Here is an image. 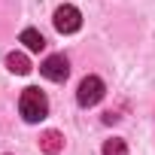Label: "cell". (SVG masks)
<instances>
[{
	"instance_id": "obj_1",
	"label": "cell",
	"mask_w": 155,
	"mask_h": 155,
	"mask_svg": "<svg viewBox=\"0 0 155 155\" xmlns=\"http://www.w3.org/2000/svg\"><path fill=\"white\" fill-rule=\"evenodd\" d=\"M18 113L25 122H40L49 116V101L40 88H25L21 91V101H18Z\"/></svg>"
},
{
	"instance_id": "obj_2",
	"label": "cell",
	"mask_w": 155,
	"mask_h": 155,
	"mask_svg": "<svg viewBox=\"0 0 155 155\" xmlns=\"http://www.w3.org/2000/svg\"><path fill=\"white\" fill-rule=\"evenodd\" d=\"M104 79L101 76H85V79L79 82V91H76V101H79V107H94V104H101V97H104Z\"/></svg>"
},
{
	"instance_id": "obj_3",
	"label": "cell",
	"mask_w": 155,
	"mask_h": 155,
	"mask_svg": "<svg viewBox=\"0 0 155 155\" xmlns=\"http://www.w3.org/2000/svg\"><path fill=\"white\" fill-rule=\"evenodd\" d=\"M52 21H55V31H58V34H76V31L82 28V15H79V9L70 6V3L58 6Z\"/></svg>"
},
{
	"instance_id": "obj_4",
	"label": "cell",
	"mask_w": 155,
	"mask_h": 155,
	"mask_svg": "<svg viewBox=\"0 0 155 155\" xmlns=\"http://www.w3.org/2000/svg\"><path fill=\"white\" fill-rule=\"evenodd\" d=\"M40 73L46 76V79H52V82H64L67 76H70V61L64 55H49L40 64Z\"/></svg>"
},
{
	"instance_id": "obj_5",
	"label": "cell",
	"mask_w": 155,
	"mask_h": 155,
	"mask_svg": "<svg viewBox=\"0 0 155 155\" xmlns=\"http://www.w3.org/2000/svg\"><path fill=\"white\" fill-rule=\"evenodd\" d=\"M40 149H43L46 155H58V152L64 149V137H61L58 131H46V134L40 137Z\"/></svg>"
},
{
	"instance_id": "obj_6",
	"label": "cell",
	"mask_w": 155,
	"mask_h": 155,
	"mask_svg": "<svg viewBox=\"0 0 155 155\" xmlns=\"http://www.w3.org/2000/svg\"><path fill=\"white\" fill-rule=\"evenodd\" d=\"M21 43H25L31 52H43V49H46L43 34H40V31H34V28H25V31H21Z\"/></svg>"
},
{
	"instance_id": "obj_7",
	"label": "cell",
	"mask_w": 155,
	"mask_h": 155,
	"mask_svg": "<svg viewBox=\"0 0 155 155\" xmlns=\"http://www.w3.org/2000/svg\"><path fill=\"white\" fill-rule=\"evenodd\" d=\"M6 67H9L12 73H18V76L31 73V61H28L21 52H9V55H6Z\"/></svg>"
},
{
	"instance_id": "obj_8",
	"label": "cell",
	"mask_w": 155,
	"mask_h": 155,
	"mask_svg": "<svg viewBox=\"0 0 155 155\" xmlns=\"http://www.w3.org/2000/svg\"><path fill=\"white\" fill-rule=\"evenodd\" d=\"M104 155H128V146H125V140H119V137L107 140V143H104Z\"/></svg>"
}]
</instances>
